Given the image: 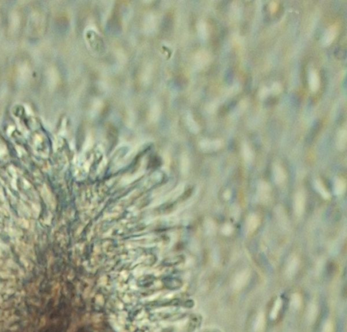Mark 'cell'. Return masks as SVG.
<instances>
[{"instance_id": "9c48e42d", "label": "cell", "mask_w": 347, "mask_h": 332, "mask_svg": "<svg viewBox=\"0 0 347 332\" xmlns=\"http://www.w3.org/2000/svg\"><path fill=\"white\" fill-rule=\"evenodd\" d=\"M315 187L318 192H319L320 195H321L324 199H329V197H330L329 193L327 192L326 188H325L324 185H323L322 182L320 180H316L315 182Z\"/></svg>"}, {"instance_id": "2e32d148", "label": "cell", "mask_w": 347, "mask_h": 332, "mask_svg": "<svg viewBox=\"0 0 347 332\" xmlns=\"http://www.w3.org/2000/svg\"><path fill=\"white\" fill-rule=\"evenodd\" d=\"M45 323H46V319H45V317H43L42 319L40 320V328H42V327L45 326Z\"/></svg>"}, {"instance_id": "277c9868", "label": "cell", "mask_w": 347, "mask_h": 332, "mask_svg": "<svg viewBox=\"0 0 347 332\" xmlns=\"http://www.w3.org/2000/svg\"><path fill=\"white\" fill-rule=\"evenodd\" d=\"M336 29L334 26H332L327 31V32L325 33L324 38H323V43L324 45H326V46L329 45L333 42L334 39L336 37Z\"/></svg>"}, {"instance_id": "ac0fdd59", "label": "cell", "mask_w": 347, "mask_h": 332, "mask_svg": "<svg viewBox=\"0 0 347 332\" xmlns=\"http://www.w3.org/2000/svg\"><path fill=\"white\" fill-rule=\"evenodd\" d=\"M76 325H72L71 326H70V328L68 329L67 332H75L76 331Z\"/></svg>"}, {"instance_id": "7c38bea8", "label": "cell", "mask_w": 347, "mask_h": 332, "mask_svg": "<svg viewBox=\"0 0 347 332\" xmlns=\"http://www.w3.org/2000/svg\"><path fill=\"white\" fill-rule=\"evenodd\" d=\"M215 229H216V227H215V224L214 223H213L212 221H211V220H209V221H207L206 222V225H205V230L207 231V232L208 233H213L215 231Z\"/></svg>"}, {"instance_id": "6da1fadb", "label": "cell", "mask_w": 347, "mask_h": 332, "mask_svg": "<svg viewBox=\"0 0 347 332\" xmlns=\"http://www.w3.org/2000/svg\"><path fill=\"white\" fill-rule=\"evenodd\" d=\"M294 211L296 214L300 216L302 214L304 210L305 199L304 196L302 193H298L295 196L294 199Z\"/></svg>"}, {"instance_id": "3957f363", "label": "cell", "mask_w": 347, "mask_h": 332, "mask_svg": "<svg viewBox=\"0 0 347 332\" xmlns=\"http://www.w3.org/2000/svg\"><path fill=\"white\" fill-rule=\"evenodd\" d=\"M273 176L275 182L277 184L283 182L285 179V174L283 169L280 166L277 165L273 168Z\"/></svg>"}, {"instance_id": "8992f818", "label": "cell", "mask_w": 347, "mask_h": 332, "mask_svg": "<svg viewBox=\"0 0 347 332\" xmlns=\"http://www.w3.org/2000/svg\"><path fill=\"white\" fill-rule=\"evenodd\" d=\"M258 225V218L256 215H249L247 221V229L249 232H253Z\"/></svg>"}, {"instance_id": "30bf717a", "label": "cell", "mask_w": 347, "mask_h": 332, "mask_svg": "<svg viewBox=\"0 0 347 332\" xmlns=\"http://www.w3.org/2000/svg\"><path fill=\"white\" fill-rule=\"evenodd\" d=\"M242 154L243 157L246 162H251L253 159V153H252L250 148L246 144H244L243 146Z\"/></svg>"}, {"instance_id": "7a4b0ae2", "label": "cell", "mask_w": 347, "mask_h": 332, "mask_svg": "<svg viewBox=\"0 0 347 332\" xmlns=\"http://www.w3.org/2000/svg\"><path fill=\"white\" fill-rule=\"evenodd\" d=\"M258 195L262 202H266L270 195V187L265 182H260L258 186Z\"/></svg>"}, {"instance_id": "e0dca14e", "label": "cell", "mask_w": 347, "mask_h": 332, "mask_svg": "<svg viewBox=\"0 0 347 332\" xmlns=\"http://www.w3.org/2000/svg\"><path fill=\"white\" fill-rule=\"evenodd\" d=\"M159 293H158V294H155V295H151V296L149 297V298H148L149 300H149V301H152V300H154L155 299H156V298H157L159 297Z\"/></svg>"}, {"instance_id": "4fadbf2b", "label": "cell", "mask_w": 347, "mask_h": 332, "mask_svg": "<svg viewBox=\"0 0 347 332\" xmlns=\"http://www.w3.org/2000/svg\"><path fill=\"white\" fill-rule=\"evenodd\" d=\"M233 231V229L231 225L228 224L224 225L222 228V232L224 235H229L232 233Z\"/></svg>"}, {"instance_id": "8fae6325", "label": "cell", "mask_w": 347, "mask_h": 332, "mask_svg": "<svg viewBox=\"0 0 347 332\" xmlns=\"http://www.w3.org/2000/svg\"><path fill=\"white\" fill-rule=\"evenodd\" d=\"M221 146L222 142L219 140H215L213 142H205L203 144V147L206 150H213V151L220 149Z\"/></svg>"}, {"instance_id": "5b68a950", "label": "cell", "mask_w": 347, "mask_h": 332, "mask_svg": "<svg viewBox=\"0 0 347 332\" xmlns=\"http://www.w3.org/2000/svg\"><path fill=\"white\" fill-rule=\"evenodd\" d=\"M346 190V182L343 179L338 178L334 183V193L337 195H343Z\"/></svg>"}, {"instance_id": "ffe728a7", "label": "cell", "mask_w": 347, "mask_h": 332, "mask_svg": "<svg viewBox=\"0 0 347 332\" xmlns=\"http://www.w3.org/2000/svg\"><path fill=\"white\" fill-rule=\"evenodd\" d=\"M276 4L275 3H273L272 4H271V10L272 11H275V9H276Z\"/></svg>"}, {"instance_id": "d6986e66", "label": "cell", "mask_w": 347, "mask_h": 332, "mask_svg": "<svg viewBox=\"0 0 347 332\" xmlns=\"http://www.w3.org/2000/svg\"><path fill=\"white\" fill-rule=\"evenodd\" d=\"M230 196V193L229 191H226V192H225L224 194V197L225 199H229Z\"/></svg>"}, {"instance_id": "9a60e30c", "label": "cell", "mask_w": 347, "mask_h": 332, "mask_svg": "<svg viewBox=\"0 0 347 332\" xmlns=\"http://www.w3.org/2000/svg\"><path fill=\"white\" fill-rule=\"evenodd\" d=\"M268 92H268L267 88H263V89H261L260 91V92H259V96L261 97V98H265V97L266 96H267Z\"/></svg>"}, {"instance_id": "52a82bcc", "label": "cell", "mask_w": 347, "mask_h": 332, "mask_svg": "<svg viewBox=\"0 0 347 332\" xmlns=\"http://www.w3.org/2000/svg\"><path fill=\"white\" fill-rule=\"evenodd\" d=\"M346 130H342L340 132L337 140V147L340 150H343L346 146Z\"/></svg>"}, {"instance_id": "ba28073f", "label": "cell", "mask_w": 347, "mask_h": 332, "mask_svg": "<svg viewBox=\"0 0 347 332\" xmlns=\"http://www.w3.org/2000/svg\"><path fill=\"white\" fill-rule=\"evenodd\" d=\"M309 84L312 91L315 92L317 90L319 86V79L317 73L314 71L310 73L309 75Z\"/></svg>"}, {"instance_id": "5bb4252c", "label": "cell", "mask_w": 347, "mask_h": 332, "mask_svg": "<svg viewBox=\"0 0 347 332\" xmlns=\"http://www.w3.org/2000/svg\"><path fill=\"white\" fill-rule=\"evenodd\" d=\"M272 92L275 94H277L278 93L280 92L281 91V86L279 84L277 83H275L273 85V86H272Z\"/></svg>"}]
</instances>
